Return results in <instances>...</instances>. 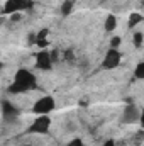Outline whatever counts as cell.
Returning <instances> with one entry per match:
<instances>
[{"label":"cell","instance_id":"9a60e30c","mask_svg":"<svg viewBox=\"0 0 144 146\" xmlns=\"http://www.w3.org/2000/svg\"><path fill=\"white\" fill-rule=\"evenodd\" d=\"M143 41H144V36H143V33H134V36H132V42H134V46L136 48H141L143 46Z\"/></svg>","mask_w":144,"mask_h":146},{"label":"cell","instance_id":"6da1fadb","mask_svg":"<svg viewBox=\"0 0 144 146\" xmlns=\"http://www.w3.org/2000/svg\"><path fill=\"white\" fill-rule=\"evenodd\" d=\"M36 85H37L36 75L31 73L29 70H26V68H20L14 75V82L10 83L9 92L10 94H24V92L34 90Z\"/></svg>","mask_w":144,"mask_h":146},{"label":"cell","instance_id":"9c48e42d","mask_svg":"<svg viewBox=\"0 0 144 146\" xmlns=\"http://www.w3.org/2000/svg\"><path fill=\"white\" fill-rule=\"evenodd\" d=\"M115 27H117V17L114 14H108L105 22H104V29L107 33H112V31H115Z\"/></svg>","mask_w":144,"mask_h":146},{"label":"cell","instance_id":"52a82bcc","mask_svg":"<svg viewBox=\"0 0 144 146\" xmlns=\"http://www.w3.org/2000/svg\"><path fill=\"white\" fill-rule=\"evenodd\" d=\"M36 68L37 70H44V72H49L53 68V58H51L49 51L41 49L36 54Z\"/></svg>","mask_w":144,"mask_h":146},{"label":"cell","instance_id":"ffe728a7","mask_svg":"<svg viewBox=\"0 0 144 146\" xmlns=\"http://www.w3.org/2000/svg\"><path fill=\"white\" fill-rule=\"evenodd\" d=\"M139 124H141V129H144V109L141 110V121H139Z\"/></svg>","mask_w":144,"mask_h":146},{"label":"cell","instance_id":"7402d4cb","mask_svg":"<svg viewBox=\"0 0 144 146\" xmlns=\"http://www.w3.org/2000/svg\"><path fill=\"white\" fill-rule=\"evenodd\" d=\"M51 58H53V63H54V61H58V53H56V51H53V53H51Z\"/></svg>","mask_w":144,"mask_h":146},{"label":"cell","instance_id":"7c38bea8","mask_svg":"<svg viewBox=\"0 0 144 146\" xmlns=\"http://www.w3.org/2000/svg\"><path fill=\"white\" fill-rule=\"evenodd\" d=\"M73 5H75L73 0H65V2L61 3V15H63V17H68V15L71 14L73 12Z\"/></svg>","mask_w":144,"mask_h":146},{"label":"cell","instance_id":"30bf717a","mask_svg":"<svg viewBox=\"0 0 144 146\" xmlns=\"http://www.w3.org/2000/svg\"><path fill=\"white\" fill-rule=\"evenodd\" d=\"M143 22V15L139 14V12H132L131 15H129V21H127V27L129 29H134L137 24H141Z\"/></svg>","mask_w":144,"mask_h":146},{"label":"cell","instance_id":"5b68a950","mask_svg":"<svg viewBox=\"0 0 144 146\" xmlns=\"http://www.w3.org/2000/svg\"><path fill=\"white\" fill-rule=\"evenodd\" d=\"M120 60H122V54L119 49H112L108 48V51L105 53L104 60H102V68L104 70H114L120 65Z\"/></svg>","mask_w":144,"mask_h":146},{"label":"cell","instance_id":"d6986e66","mask_svg":"<svg viewBox=\"0 0 144 146\" xmlns=\"http://www.w3.org/2000/svg\"><path fill=\"white\" fill-rule=\"evenodd\" d=\"M65 60H66V61H70V63H73V60H75V58H73V51H71V49H70V51H65Z\"/></svg>","mask_w":144,"mask_h":146},{"label":"cell","instance_id":"5bb4252c","mask_svg":"<svg viewBox=\"0 0 144 146\" xmlns=\"http://www.w3.org/2000/svg\"><path fill=\"white\" fill-rule=\"evenodd\" d=\"M134 78L137 80H144V61L136 65V70H134Z\"/></svg>","mask_w":144,"mask_h":146},{"label":"cell","instance_id":"e0dca14e","mask_svg":"<svg viewBox=\"0 0 144 146\" xmlns=\"http://www.w3.org/2000/svg\"><path fill=\"white\" fill-rule=\"evenodd\" d=\"M65 146H85V145H83V141L80 138H75V139H71L68 145H65Z\"/></svg>","mask_w":144,"mask_h":146},{"label":"cell","instance_id":"277c9868","mask_svg":"<svg viewBox=\"0 0 144 146\" xmlns=\"http://www.w3.org/2000/svg\"><path fill=\"white\" fill-rule=\"evenodd\" d=\"M56 107V104H54V99L51 97V95H44V97H41V99H37L36 102H34V106H32V112L37 114V115H44V114H49V112H53Z\"/></svg>","mask_w":144,"mask_h":146},{"label":"cell","instance_id":"44dd1931","mask_svg":"<svg viewBox=\"0 0 144 146\" xmlns=\"http://www.w3.org/2000/svg\"><path fill=\"white\" fill-rule=\"evenodd\" d=\"M104 146H115V141H114V139H108V141L104 143Z\"/></svg>","mask_w":144,"mask_h":146},{"label":"cell","instance_id":"8fae6325","mask_svg":"<svg viewBox=\"0 0 144 146\" xmlns=\"http://www.w3.org/2000/svg\"><path fill=\"white\" fill-rule=\"evenodd\" d=\"M15 12H19L15 2H14V0H7L5 5H3V9H2V14H3V15H12V14H15Z\"/></svg>","mask_w":144,"mask_h":146},{"label":"cell","instance_id":"7a4b0ae2","mask_svg":"<svg viewBox=\"0 0 144 146\" xmlns=\"http://www.w3.org/2000/svg\"><path fill=\"white\" fill-rule=\"evenodd\" d=\"M141 121V109L132 104V102H127V106L122 110V115H120V122L122 124H136Z\"/></svg>","mask_w":144,"mask_h":146},{"label":"cell","instance_id":"3957f363","mask_svg":"<svg viewBox=\"0 0 144 146\" xmlns=\"http://www.w3.org/2000/svg\"><path fill=\"white\" fill-rule=\"evenodd\" d=\"M49 127H51V117L48 114H44V115H37L34 119V122L29 126L27 133H31V134H48Z\"/></svg>","mask_w":144,"mask_h":146},{"label":"cell","instance_id":"ba28073f","mask_svg":"<svg viewBox=\"0 0 144 146\" xmlns=\"http://www.w3.org/2000/svg\"><path fill=\"white\" fill-rule=\"evenodd\" d=\"M48 34H49V29H41L39 33L36 34V46H39V48H46L49 42H48Z\"/></svg>","mask_w":144,"mask_h":146},{"label":"cell","instance_id":"8992f818","mask_svg":"<svg viewBox=\"0 0 144 146\" xmlns=\"http://www.w3.org/2000/svg\"><path fill=\"white\" fill-rule=\"evenodd\" d=\"M19 114H20V110H19L17 106H14V104H12L10 100H7V99L2 100V119H3V122L17 119Z\"/></svg>","mask_w":144,"mask_h":146},{"label":"cell","instance_id":"2e32d148","mask_svg":"<svg viewBox=\"0 0 144 146\" xmlns=\"http://www.w3.org/2000/svg\"><path fill=\"white\" fill-rule=\"evenodd\" d=\"M120 42H122V39H120V37H119V36H114L112 39H110V48H112V49H119Z\"/></svg>","mask_w":144,"mask_h":146},{"label":"cell","instance_id":"4fadbf2b","mask_svg":"<svg viewBox=\"0 0 144 146\" xmlns=\"http://www.w3.org/2000/svg\"><path fill=\"white\" fill-rule=\"evenodd\" d=\"M14 2H15V5H17L19 12H20V10H27V9H32V7H34V0H14Z\"/></svg>","mask_w":144,"mask_h":146},{"label":"cell","instance_id":"603a6c76","mask_svg":"<svg viewBox=\"0 0 144 146\" xmlns=\"http://www.w3.org/2000/svg\"><path fill=\"white\" fill-rule=\"evenodd\" d=\"M141 2H143V7H144V0H141Z\"/></svg>","mask_w":144,"mask_h":146},{"label":"cell","instance_id":"ac0fdd59","mask_svg":"<svg viewBox=\"0 0 144 146\" xmlns=\"http://www.w3.org/2000/svg\"><path fill=\"white\" fill-rule=\"evenodd\" d=\"M20 19H22L20 12H15V14H12V15H10V21H12V22H19Z\"/></svg>","mask_w":144,"mask_h":146}]
</instances>
